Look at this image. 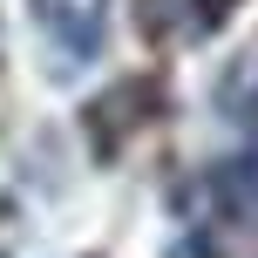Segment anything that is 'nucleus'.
<instances>
[{
    "label": "nucleus",
    "mask_w": 258,
    "mask_h": 258,
    "mask_svg": "<svg viewBox=\"0 0 258 258\" xmlns=\"http://www.w3.org/2000/svg\"><path fill=\"white\" fill-rule=\"evenodd\" d=\"M197 7H204V21H218V14L231 7V0H197Z\"/></svg>",
    "instance_id": "f257e3e1"
}]
</instances>
